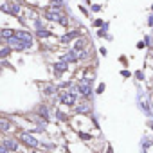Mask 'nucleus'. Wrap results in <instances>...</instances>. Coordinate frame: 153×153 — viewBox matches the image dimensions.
Segmentation results:
<instances>
[{
  "label": "nucleus",
  "instance_id": "19",
  "mask_svg": "<svg viewBox=\"0 0 153 153\" xmlns=\"http://www.w3.org/2000/svg\"><path fill=\"white\" fill-rule=\"evenodd\" d=\"M105 88H106V85H105V83H99V85H97V88H96V94H103V92H105Z\"/></svg>",
  "mask_w": 153,
  "mask_h": 153
},
{
  "label": "nucleus",
  "instance_id": "1",
  "mask_svg": "<svg viewBox=\"0 0 153 153\" xmlns=\"http://www.w3.org/2000/svg\"><path fill=\"white\" fill-rule=\"evenodd\" d=\"M139 108L144 112V115L148 117V119H153V108H151V101L146 97H142V99H139Z\"/></svg>",
  "mask_w": 153,
  "mask_h": 153
},
{
  "label": "nucleus",
  "instance_id": "13",
  "mask_svg": "<svg viewBox=\"0 0 153 153\" xmlns=\"http://www.w3.org/2000/svg\"><path fill=\"white\" fill-rule=\"evenodd\" d=\"M9 128H11L9 119H0V131H9Z\"/></svg>",
  "mask_w": 153,
  "mask_h": 153
},
{
  "label": "nucleus",
  "instance_id": "16",
  "mask_svg": "<svg viewBox=\"0 0 153 153\" xmlns=\"http://www.w3.org/2000/svg\"><path fill=\"white\" fill-rule=\"evenodd\" d=\"M146 27H148V29H153V13L148 15V18H146Z\"/></svg>",
  "mask_w": 153,
  "mask_h": 153
},
{
  "label": "nucleus",
  "instance_id": "8",
  "mask_svg": "<svg viewBox=\"0 0 153 153\" xmlns=\"http://www.w3.org/2000/svg\"><path fill=\"white\" fill-rule=\"evenodd\" d=\"M4 146L7 148V151H16L18 149V142L15 139H6L4 140Z\"/></svg>",
  "mask_w": 153,
  "mask_h": 153
},
{
  "label": "nucleus",
  "instance_id": "7",
  "mask_svg": "<svg viewBox=\"0 0 153 153\" xmlns=\"http://www.w3.org/2000/svg\"><path fill=\"white\" fill-rule=\"evenodd\" d=\"M67 68H68V63L65 59H59V61L54 63V74L56 76H61L63 72H67Z\"/></svg>",
  "mask_w": 153,
  "mask_h": 153
},
{
  "label": "nucleus",
  "instance_id": "26",
  "mask_svg": "<svg viewBox=\"0 0 153 153\" xmlns=\"http://www.w3.org/2000/svg\"><path fill=\"white\" fill-rule=\"evenodd\" d=\"M99 54H101V56H106V54H108V51H106L105 47H99Z\"/></svg>",
  "mask_w": 153,
  "mask_h": 153
},
{
  "label": "nucleus",
  "instance_id": "5",
  "mask_svg": "<svg viewBox=\"0 0 153 153\" xmlns=\"http://www.w3.org/2000/svg\"><path fill=\"white\" fill-rule=\"evenodd\" d=\"M74 112H76V114H85V115H87V114H90V112H92V105H90L88 101L78 103V105L74 106Z\"/></svg>",
  "mask_w": 153,
  "mask_h": 153
},
{
  "label": "nucleus",
  "instance_id": "29",
  "mask_svg": "<svg viewBox=\"0 0 153 153\" xmlns=\"http://www.w3.org/2000/svg\"><path fill=\"white\" fill-rule=\"evenodd\" d=\"M106 153H114V149H112V146H108V148H106Z\"/></svg>",
  "mask_w": 153,
  "mask_h": 153
},
{
  "label": "nucleus",
  "instance_id": "3",
  "mask_svg": "<svg viewBox=\"0 0 153 153\" xmlns=\"http://www.w3.org/2000/svg\"><path fill=\"white\" fill-rule=\"evenodd\" d=\"M81 36H83L81 31H68L67 34H63V36L59 38V42H61V43H70V42H76V40L81 38Z\"/></svg>",
  "mask_w": 153,
  "mask_h": 153
},
{
  "label": "nucleus",
  "instance_id": "25",
  "mask_svg": "<svg viewBox=\"0 0 153 153\" xmlns=\"http://www.w3.org/2000/svg\"><path fill=\"white\" fill-rule=\"evenodd\" d=\"M146 58H148L149 61H153V49H149V51H146Z\"/></svg>",
  "mask_w": 153,
  "mask_h": 153
},
{
  "label": "nucleus",
  "instance_id": "22",
  "mask_svg": "<svg viewBox=\"0 0 153 153\" xmlns=\"http://www.w3.org/2000/svg\"><path fill=\"white\" fill-rule=\"evenodd\" d=\"M79 137H81L83 140H90V139H92V135H90V133H85V131H81V133H79Z\"/></svg>",
  "mask_w": 153,
  "mask_h": 153
},
{
  "label": "nucleus",
  "instance_id": "6",
  "mask_svg": "<svg viewBox=\"0 0 153 153\" xmlns=\"http://www.w3.org/2000/svg\"><path fill=\"white\" fill-rule=\"evenodd\" d=\"M63 59H65L67 63H78V61H79V52L74 51V49H70V51L63 56Z\"/></svg>",
  "mask_w": 153,
  "mask_h": 153
},
{
  "label": "nucleus",
  "instance_id": "28",
  "mask_svg": "<svg viewBox=\"0 0 153 153\" xmlns=\"http://www.w3.org/2000/svg\"><path fill=\"white\" fill-rule=\"evenodd\" d=\"M79 9H81V13H83V15H88V9H87V7H83V6H79Z\"/></svg>",
  "mask_w": 153,
  "mask_h": 153
},
{
  "label": "nucleus",
  "instance_id": "23",
  "mask_svg": "<svg viewBox=\"0 0 153 153\" xmlns=\"http://www.w3.org/2000/svg\"><path fill=\"white\" fill-rule=\"evenodd\" d=\"M2 36H4V38H11V36H13V31H7V29H6V31H2Z\"/></svg>",
  "mask_w": 153,
  "mask_h": 153
},
{
  "label": "nucleus",
  "instance_id": "20",
  "mask_svg": "<svg viewBox=\"0 0 153 153\" xmlns=\"http://www.w3.org/2000/svg\"><path fill=\"white\" fill-rule=\"evenodd\" d=\"M38 36H40V38H47V36H51V33L45 31V29H42V31H38Z\"/></svg>",
  "mask_w": 153,
  "mask_h": 153
},
{
  "label": "nucleus",
  "instance_id": "21",
  "mask_svg": "<svg viewBox=\"0 0 153 153\" xmlns=\"http://www.w3.org/2000/svg\"><path fill=\"white\" fill-rule=\"evenodd\" d=\"M56 117H58V121H67V115L63 112H59V110L56 112Z\"/></svg>",
  "mask_w": 153,
  "mask_h": 153
},
{
  "label": "nucleus",
  "instance_id": "4",
  "mask_svg": "<svg viewBox=\"0 0 153 153\" xmlns=\"http://www.w3.org/2000/svg\"><path fill=\"white\" fill-rule=\"evenodd\" d=\"M90 47V43H88V40L85 38V36H81V38H78L74 43H72V49L74 51H78V52H81V51H87Z\"/></svg>",
  "mask_w": 153,
  "mask_h": 153
},
{
  "label": "nucleus",
  "instance_id": "14",
  "mask_svg": "<svg viewBox=\"0 0 153 153\" xmlns=\"http://www.w3.org/2000/svg\"><path fill=\"white\" fill-rule=\"evenodd\" d=\"M119 63H121V65H123V67L126 68V67L130 65V58H128L126 54H121V56H119Z\"/></svg>",
  "mask_w": 153,
  "mask_h": 153
},
{
  "label": "nucleus",
  "instance_id": "2",
  "mask_svg": "<svg viewBox=\"0 0 153 153\" xmlns=\"http://www.w3.org/2000/svg\"><path fill=\"white\" fill-rule=\"evenodd\" d=\"M20 140H22L25 146H29V148H38V146H40L38 139H36V137H33V135H31V133H27V131L20 133Z\"/></svg>",
  "mask_w": 153,
  "mask_h": 153
},
{
  "label": "nucleus",
  "instance_id": "18",
  "mask_svg": "<svg viewBox=\"0 0 153 153\" xmlns=\"http://www.w3.org/2000/svg\"><path fill=\"white\" fill-rule=\"evenodd\" d=\"M101 9H103V6H99V4H92V6H90V11H92V13H99Z\"/></svg>",
  "mask_w": 153,
  "mask_h": 153
},
{
  "label": "nucleus",
  "instance_id": "24",
  "mask_svg": "<svg viewBox=\"0 0 153 153\" xmlns=\"http://www.w3.org/2000/svg\"><path fill=\"white\" fill-rule=\"evenodd\" d=\"M137 49H139V51H146V43H144V42L140 40V42L137 43Z\"/></svg>",
  "mask_w": 153,
  "mask_h": 153
},
{
  "label": "nucleus",
  "instance_id": "12",
  "mask_svg": "<svg viewBox=\"0 0 153 153\" xmlns=\"http://www.w3.org/2000/svg\"><path fill=\"white\" fill-rule=\"evenodd\" d=\"M59 88H58V85H45V88H43V94L45 96H52V94H56Z\"/></svg>",
  "mask_w": 153,
  "mask_h": 153
},
{
  "label": "nucleus",
  "instance_id": "30",
  "mask_svg": "<svg viewBox=\"0 0 153 153\" xmlns=\"http://www.w3.org/2000/svg\"><path fill=\"white\" fill-rule=\"evenodd\" d=\"M36 153H38V151H36Z\"/></svg>",
  "mask_w": 153,
  "mask_h": 153
},
{
  "label": "nucleus",
  "instance_id": "27",
  "mask_svg": "<svg viewBox=\"0 0 153 153\" xmlns=\"http://www.w3.org/2000/svg\"><path fill=\"white\" fill-rule=\"evenodd\" d=\"M146 126H148V128H149V130L153 131V119H148V123H146Z\"/></svg>",
  "mask_w": 153,
  "mask_h": 153
},
{
  "label": "nucleus",
  "instance_id": "11",
  "mask_svg": "<svg viewBox=\"0 0 153 153\" xmlns=\"http://www.w3.org/2000/svg\"><path fill=\"white\" fill-rule=\"evenodd\" d=\"M38 115H40V119H43V121H49V119H51V115H49V108H47L45 105H42V106L38 108Z\"/></svg>",
  "mask_w": 153,
  "mask_h": 153
},
{
  "label": "nucleus",
  "instance_id": "10",
  "mask_svg": "<svg viewBox=\"0 0 153 153\" xmlns=\"http://www.w3.org/2000/svg\"><path fill=\"white\" fill-rule=\"evenodd\" d=\"M142 42L146 43V51L153 49V34H149V33H144V36H142Z\"/></svg>",
  "mask_w": 153,
  "mask_h": 153
},
{
  "label": "nucleus",
  "instance_id": "15",
  "mask_svg": "<svg viewBox=\"0 0 153 153\" xmlns=\"http://www.w3.org/2000/svg\"><path fill=\"white\" fill-rule=\"evenodd\" d=\"M92 25H94V27H97V29H101V27L105 25V20H103V18H96V20L92 22Z\"/></svg>",
  "mask_w": 153,
  "mask_h": 153
},
{
  "label": "nucleus",
  "instance_id": "9",
  "mask_svg": "<svg viewBox=\"0 0 153 153\" xmlns=\"http://www.w3.org/2000/svg\"><path fill=\"white\" fill-rule=\"evenodd\" d=\"M133 78H135L139 83H144V81H146V72H144V68H137V70L133 72Z\"/></svg>",
  "mask_w": 153,
  "mask_h": 153
},
{
  "label": "nucleus",
  "instance_id": "17",
  "mask_svg": "<svg viewBox=\"0 0 153 153\" xmlns=\"http://www.w3.org/2000/svg\"><path fill=\"white\" fill-rule=\"evenodd\" d=\"M121 76H123V78H124V79H128V78H131V76H133V74H131V72H130L128 68H123V70H121Z\"/></svg>",
  "mask_w": 153,
  "mask_h": 153
}]
</instances>
